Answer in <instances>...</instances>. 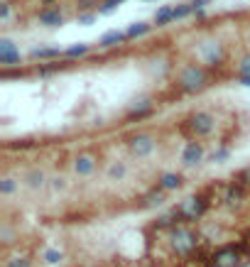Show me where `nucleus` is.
<instances>
[{
  "mask_svg": "<svg viewBox=\"0 0 250 267\" xmlns=\"http://www.w3.org/2000/svg\"><path fill=\"white\" fill-rule=\"evenodd\" d=\"M64 56V49L59 47H32L29 49V59H59Z\"/></svg>",
  "mask_w": 250,
  "mask_h": 267,
  "instance_id": "dca6fc26",
  "label": "nucleus"
},
{
  "mask_svg": "<svg viewBox=\"0 0 250 267\" xmlns=\"http://www.w3.org/2000/svg\"><path fill=\"white\" fill-rule=\"evenodd\" d=\"M5 267H32V260H29L27 255H15V257H10L5 262Z\"/></svg>",
  "mask_w": 250,
  "mask_h": 267,
  "instance_id": "cd10ccee",
  "label": "nucleus"
},
{
  "mask_svg": "<svg viewBox=\"0 0 250 267\" xmlns=\"http://www.w3.org/2000/svg\"><path fill=\"white\" fill-rule=\"evenodd\" d=\"M204 155H206L204 142L189 140L184 145V150H181V164H184V167H196V164H201Z\"/></svg>",
  "mask_w": 250,
  "mask_h": 267,
  "instance_id": "1a4fd4ad",
  "label": "nucleus"
},
{
  "mask_svg": "<svg viewBox=\"0 0 250 267\" xmlns=\"http://www.w3.org/2000/svg\"><path fill=\"white\" fill-rule=\"evenodd\" d=\"M125 0H103L101 5H98V15H111V13H115V8L118 5H123Z\"/></svg>",
  "mask_w": 250,
  "mask_h": 267,
  "instance_id": "a878e982",
  "label": "nucleus"
},
{
  "mask_svg": "<svg viewBox=\"0 0 250 267\" xmlns=\"http://www.w3.org/2000/svg\"><path fill=\"white\" fill-rule=\"evenodd\" d=\"M238 84L245 86V88H250V76H238Z\"/></svg>",
  "mask_w": 250,
  "mask_h": 267,
  "instance_id": "f704fd0d",
  "label": "nucleus"
},
{
  "mask_svg": "<svg viewBox=\"0 0 250 267\" xmlns=\"http://www.w3.org/2000/svg\"><path fill=\"white\" fill-rule=\"evenodd\" d=\"M167 201V191H162L160 186L154 189V191H150L147 196H145V201H142V206H147V209H152V206H162Z\"/></svg>",
  "mask_w": 250,
  "mask_h": 267,
  "instance_id": "6ab92c4d",
  "label": "nucleus"
},
{
  "mask_svg": "<svg viewBox=\"0 0 250 267\" xmlns=\"http://www.w3.org/2000/svg\"><path fill=\"white\" fill-rule=\"evenodd\" d=\"M208 206H211V191H199V194H192V196H186L184 201H179L174 206V211H177L181 223L192 225L206 216Z\"/></svg>",
  "mask_w": 250,
  "mask_h": 267,
  "instance_id": "7ed1b4c3",
  "label": "nucleus"
},
{
  "mask_svg": "<svg viewBox=\"0 0 250 267\" xmlns=\"http://www.w3.org/2000/svg\"><path fill=\"white\" fill-rule=\"evenodd\" d=\"M169 22H174V5H160L154 10L152 25L154 27H167Z\"/></svg>",
  "mask_w": 250,
  "mask_h": 267,
  "instance_id": "2eb2a0df",
  "label": "nucleus"
},
{
  "mask_svg": "<svg viewBox=\"0 0 250 267\" xmlns=\"http://www.w3.org/2000/svg\"><path fill=\"white\" fill-rule=\"evenodd\" d=\"M189 3H192V8H194V13H196V10H204L211 0H189Z\"/></svg>",
  "mask_w": 250,
  "mask_h": 267,
  "instance_id": "72a5a7b5",
  "label": "nucleus"
},
{
  "mask_svg": "<svg viewBox=\"0 0 250 267\" xmlns=\"http://www.w3.org/2000/svg\"><path fill=\"white\" fill-rule=\"evenodd\" d=\"M49 186H52L54 191H64V189H67V179H64V177H52V179H49Z\"/></svg>",
  "mask_w": 250,
  "mask_h": 267,
  "instance_id": "2f4dec72",
  "label": "nucleus"
},
{
  "mask_svg": "<svg viewBox=\"0 0 250 267\" xmlns=\"http://www.w3.org/2000/svg\"><path fill=\"white\" fill-rule=\"evenodd\" d=\"M167 243H169V250L177 257H192L196 253V248L201 245V236L196 233L192 225L181 223L172 233H167Z\"/></svg>",
  "mask_w": 250,
  "mask_h": 267,
  "instance_id": "f257e3e1",
  "label": "nucleus"
},
{
  "mask_svg": "<svg viewBox=\"0 0 250 267\" xmlns=\"http://www.w3.org/2000/svg\"><path fill=\"white\" fill-rule=\"evenodd\" d=\"M88 52H91V44L79 42V44H71L69 49H64V56H69V59H74V56H86Z\"/></svg>",
  "mask_w": 250,
  "mask_h": 267,
  "instance_id": "4be33fe9",
  "label": "nucleus"
},
{
  "mask_svg": "<svg viewBox=\"0 0 250 267\" xmlns=\"http://www.w3.org/2000/svg\"><path fill=\"white\" fill-rule=\"evenodd\" d=\"M17 47L10 37H0V54H8V52H15Z\"/></svg>",
  "mask_w": 250,
  "mask_h": 267,
  "instance_id": "7c9ffc66",
  "label": "nucleus"
},
{
  "mask_svg": "<svg viewBox=\"0 0 250 267\" xmlns=\"http://www.w3.org/2000/svg\"><path fill=\"white\" fill-rule=\"evenodd\" d=\"M10 15H13V8H10V3H8V0H3V3H0V22L5 25V22L10 20Z\"/></svg>",
  "mask_w": 250,
  "mask_h": 267,
  "instance_id": "c756f323",
  "label": "nucleus"
},
{
  "mask_svg": "<svg viewBox=\"0 0 250 267\" xmlns=\"http://www.w3.org/2000/svg\"><path fill=\"white\" fill-rule=\"evenodd\" d=\"M228 157H231V147H228V145H221V147L211 155V162H213V164H221V162H226Z\"/></svg>",
  "mask_w": 250,
  "mask_h": 267,
  "instance_id": "bb28decb",
  "label": "nucleus"
},
{
  "mask_svg": "<svg viewBox=\"0 0 250 267\" xmlns=\"http://www.w3.org/2000/svg\"><path fill=\"white\" fill-rule=\"evenodd\" d=\"M248 196V189L243 186V184H238L236 179L233 182H228L223 186V196L221 201L228 206V209H238V206H243V201Z\"/></svg>",
  "mask_w": 250,
  "mask_h": 267,
  "instance_id": "6e6552de",
  "label": "nucleus"
},
{
  "mask_svg": "<svg viewBox=\"0 0 250 267\" xmlns=\"http://www.w3.org/2000/svg\"><path fill=\"white\" fill-rule=\"evenodd\" d=\"M189 15H194V8H192V3L186 0V3H177L174 5V20H184V17H189Z\"/></svg>",
  "mask_w": 250,
  "mask_h": 267,
  "instance_id": "b1692460",
  "label": "nucleus"
},
{
  "mask_svg": "<svg viewBox=\"0 0 250 267\" xmlns=\"http://www.w3.org/2000/svg\"><path fill=\"white\" fill-rule=\"evenodd\" d=\"M15 191H17V182L13 177H3L0 179V196H13Z\"/></svg>",
  "mask_w": 250,
  "mask_h": 267,
  "instance_id": "5701e85b",
  "label": "nucleus"
},
{
  "mask_svg": "<svg viewBox=\"0 0 250 267\" xmlns=\"http://www.w3.org/2000/svg\"><path fill=\"white\" fill-rule=\"evenodd\" d=\"M128 40V35H125L123 29H108L106 35H101V40H98V47L101 49H111V47H118V44H123Z\"/></svg>",
  "mask_w": 250,
  "mask_h": 267,
  "instance_id": "4468645a",
  "label": "nucleus"
},
{
  "mask_svg": "<svg viewBox=\"0 0 250 267\" xmlns=\"http://www.w3.org/2000/svg\"><path fill=\"white\" fill-rule=\"evenodd\" d=\"M106 174H108L111 182H120V179H125V174H128V164L125 162H113L111 167L106 169Z\"/></svg>",
  "mask_w": 250,
  "mask_h": 267,
  "instance_id": "aec40b11",
  "label": "nucleus"
},
{
  "mask_svg": "<svg viewBox=\"0 0 250 267\" xmlns=\"http://www.w3.org/2000/svg\"><path fill=\"white\" fill-rule=\"evenodd\" d=\"M42 262L49 265V267L61 265V262H64V253H61L59 248H47V250L42 253Z\"/></svg>",
  "mask_w": 250,
  "mask_h": 267,
  "instance_id": "a211bd4d",
  "label": "nucleus"
},
{
  "mask_svg": "<svg viewBox=\"0 0 250 267\" xmlns=\"http://www.w3.org/2000/svg\"><path fill=\"white\" fill-rule=\"evenodd\" d=\"M147 267H154V265H147Z\"/></svg>",
  "mask_w": 250,
  "mask_h": 267,
  "instance_id": "c9c22d12",
  "label": "nucleus"
},
{
  "mask_svg": "<svg viewBox=\"0 0 250 267\" xmlns=\"http://www.w3.org/2000/svg\"><path fill=\"white\" fill-rule=\"evenodd\" d=\"M22 61V52L20 49H15V52H8V54H0V66L3 69H8V66H15V64H20Z\"/></svg>",
  "mask_w": 250,
  "mask_h": 267,
  "instance_id": "412c9836",
  "label": "nucleus"
},
{
  "mask_svg": "<svg viewBox=\"0 0 250 267\" xmlns=\"http://www.w3.org/2000/svg\"><path fill=\"white\" fill-rule=\"evenodd\" d=\"M22 182H25V186L32 189V191H42V189L47 186L49 179H47V174H44L40 167H32V169L25 172V179H22Z\"/></svg>",
  "mask_w": 250,
  "mask_h": 267,
  "instance_id": "f8f14e48",
  "label": "nucleus"
},
{
  "mask_svg": "<svg viewBox=\"0 0 250 267\" xmlns=\"http://www.w3.org/2000/svg\"><path fill=\"white\" fill-rule=\"evenodd\" d=\"M71 167H74V172H76L79 177H91L98 167V159H96V155H91V152H81V155L74 157V164H71Z\"/></svg>",
  "mask_w": 250,
  "mask_h": 267,
  "instance_id": "9d476101",
  "label": "nucleus"
},
{
  "mask_svg": "<svg viewBox=\"0 0 250 267\" xmlns=\"http://www.w3.org/2000/svg\"><path fill=\"white\" fill-rule=\"evenodd\" d=\"M98 13H83L79 15V25H91V22H96Z\"/></svg>",
  "mask_w": 250,
  "mask_h": 267,
  "instance_id": "473e14b6",
  "label": "nucleus"
},
{
  "mask_svg": "<svg viewBox=\"0 0 250 267\" xmlns=\"http://www.w3.org/2000/svg\"><path fill=\"white\" fill-rule=\"evenodd\" d=\"M154 147H157V140H154V135H150V132H138V135H130L128 138V150H130V155L138 157V159L150 157L154 152Z\"/></svg>",
  "mask_w": 250,
  "mask_h": 267,
  "instance_id": "0eeeda50",
  "label": "nucleus"
},
{
  "mask_svg": "<svg viewBox=\"0 0 250 267\" xmlns=\"http://www.w3.org/2000/svg\"><path fill=\"white\" fill-rule=\"evenodd\" d=\"M174 81L184 93H196L201 88L208 86V69L204 64H196V61H186L181 64L177 74H174Z\"/></svg>",
  "mask_w": 250,
  "mask_h": 267,
  "instance_id": "f03ea898",
  "label": "nucleus"
},
{
  "mask_svg": "<svg viewBox=\"0 0 250 267\" xmlns=\"http://www.w3.org/2000/svg\"><path fill=\"white\" fill-rule=\"evenodd\" d=\"M98 0H79L76 3V10H79V15H83V13H98Z\"/></svg>",
  "mask_w": 250,
  "mask_h": 267,
  "instance_id": "393cba45",
  "label": "nucleus"
},
{
  "mask_svg": "<svg viewBox=\"0 0 250 267\" xmlns=\"http://www.w3.org/2000/svg\"><path fill=\"white\" fill-rule=\"evenodd\" d=\"M40 25H44V27H52V29L64 25V13L59 10V5L40 10Z\"/></svg>",
  "mask_w": 250,
  "mask_h": 267,
  "instance_id": "9b49d317",
  "label": "nucleus"
},
{
  "mask_svg": "<svg viewBox=\"0 0 250 267\" xmlns=\"http://www.w3.org/2000/svg\"><path fill=\"white\" fill-rule=\"evenodd\" d=\"M245 250H248V248H245L243 243H226V245H218V248L206 257V265L208 267H238Z\"/></svg>",
  "mask_w": 250,
  "mask_h": 267,
  "instance_id": "39448f33",
  "label": "nucleus"
},
{
  "mask_svg": "<svg viewBox=\"0 0 250 267\" xmlns=\"http://www.w3.org/2000/svg\"><path fill=\"white\" fill-rule=\"evenodd\" d=\"M236 71H238V76H250V52L243 54V59L236 64Z\"/></svg>",
  "mask_w": 250,
  "mask_h": 267,
  "instance_id": "c85d7f7f",
  "label": "nucleus"
},
{
  "mask_svg": "<svg viewBox=\"0 0 250 267\" xmlns=\"http://www.w3.org/2000/svg\"><path fill=\"white\" fill-rule=\"evenodd\" d=\"M196 56H199V61L206 69H216V66H221L223 61H226V49H223L221 42L206 40V42L196 44Z\"/></svg>",
  "mask_w": 250,
  "mask_h": 267,
  "instance_id": "423d86ee",
  "label": "nucleus"
},
{
  "mask_svg": "<svg viewBox=\"0 0 250 267\" xmlns=\"http://www.w3.org/2000/svg\"><path fill=\"white\" fill-rule=\"evenodd\" d=\"M157 186L162 189V191H177L184 186V177H181L179 172H165L160 179H157Z\"/></svg>",
  "mask_w": 250,
  "mask_h": 267,
  "instance_id": "ddd939ff",
  "label": "nucleus"
},
{
  "mask_svg": "<svg viewBox=\"0 0 250 267\" xmlns=\"http://www.w3.org/2000/svg\"><path fill=\"white\" fill-rule=\"evenodd\" d=\"M154 25H150V22H142V20H138V22H133L130 27L125 29V35H128V40H135V37H145L150 29H152Z\"/></svg>",
  "mask_w": 250,
  "mask_h": 267,
  "instance_id": "f3484780",
  "label": "nucleus"
},
{
  "mask_svg": "<svg viewBox=\"0 0 250 267\" xmlns=\"http://www.w3.org/2000/svg\"><path fill=\"white\" fill-rule=\"evenodd\" d=\"M213 130H216V118L208 111H194V113H189L186 120H184V132L192 140H204Z\"/></svg>",
  "mask_w": 250,
  "mask_h": 267,
  "instance_id": "20e7f679",
  "label": "nucleus"
}]
</instances>
